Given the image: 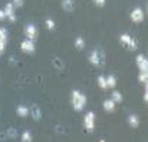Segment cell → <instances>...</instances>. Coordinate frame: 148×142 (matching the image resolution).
Here are the masks:
<instances>
[{"instance_id": "8992f818", "label": "cell", "mask_w": 148, "mask_h": 142, "mask_svg": "<svg viewBox=\"0 0 148 142\" xmlns=\"http://www.w3.org/2000/svg\"><path fill=\"white\" fill-rule=\"evenodd\" d=\"M4 14H6V19L9 20V22H12V23H14L16 22V13H14V6H13V3L12 1H7L6 3V6H4Z\"/></svg>"}, {"instance_id": "603a6c76", "label": "cell", "mask_w": 148, "mask_h": 142, "mask_svg": "<svg viewBox=\"0 0 148 142\" xmlns=\"http://www.w3.org/2000/svg\"><path fill=\"white\" fill-rule=\"evenodd\" d=\"M6 135H7V138H10V139H16V138H17V132H16L14 128H9V129L6 131Z\"/></svg>"}, {"instance_id": "484cf974", "label": "cell", "mask_w": 148, "mask_h": 142, "mask_svg": "<svg viewBox=\"0 0 148 142\" xmlns=\"http://www.w3.org/2000/svg\"><path fill=\"white\" fill-rule=\"evenodd\" d=\"M94 3L98 6V7H103L106 4V0H94Z\"/></svg>"}, {"instance_id": "d4e9b609", "label": "cell", "mask_w": 148, "mask_h": 142, "mask_svg": "<svg viewBox=\"0 0 148 142\" xmlns=\"http://www.w3.org/2000/svg\"><path fill=\"white\" fill-rule=\"evenodd\" d=\"M23 1H25V0H13L12 3H13V6H14V9H16V7H22V6H23Z\"/></svg>"}, {"instance_id": "e0dca14e", "label": "cell", "mask_w": 148, "mask_h": 142, "mask_svg": "<svg viewBox=\"0 0 148 142\" xmlns=\"http://www.w3.org/2000/svg\"><path fill=\"white\" fill-rule=\"evenodd\" d=\"M106 78V85H108V88H115L116 86V78H115V75H108V76H105Z\"/></svg>"}, {"instance_id": "9a60e30c", "label": "cell", "mask_w": 148, "mask_h": 142, "mask_svg": "<svg viewBox=\"0 0 148 142\" xmlns=\"http://www.w3.org/2000/svg\"><path fill=\"white\" fill-rule=\"evenodd\" d=\"M73 46L76 50H82V49H85V39L82 38V36H78L76 39H75V42H73Z\"/></svg>"}, {"instance_id": "52a82bcc", "label": "cell", "mask_w": 148, "mask_h": 142, "mask_svg": "<svg viewBox=\"0 0 148 142\" xmlns=\"http://www.w3.org/2000/svg\"><path fill=\"white\" fill-rule=\"evenodd\" d=\"M20 49H22L23 53L32 55V53H35L36 46H35V42H33V40H30V39H25V40H22V43H20Z\"/></svg>"}, {"instance_id": "7c38bea8", "label": "cell", "mask_w": 148, "mask_h": 142, "mask_svg": "<svg viewBox=\"0 0 148 142\" xmlns=\"http://www.w3.org/2000/svg\"><path fill=\"white\" fill-rule=\"evenodd\" d=\"M62 9L68 13H72L75 9V1L73 0H62Z\"/></svg>"}, {"instance_id": "cb8c5ba5", "label": "cell", "mask_w": 148, "mask_h": 142, "mask_svg": "<svg viewBox=\"0 0 148 142\" xmlns=\"http://www.w3.org/2000/svg\"><path fill=\"white\" fill-rule=\"evenodd\" d=\"M138 81L141 82V83H147L148 81V72H140V75H138Z\"/></svg>"}, {"instance_id": "7a4b0ae2", "label": "cell", "mask_w": 148, "mask_h": 142, "mask_svg": "<svg viewBox=\"0 0 148 142\" xmlns=\"http://www.w3.org/2000/svg\"><path fill=\"white\" fill-rule=\"evenodd\" d=\"M88 62L94 66H103L105 65V53L101 49H94L89 55H88Z\"/></svg>"}, {"instance_id": "8fae6325", "label": "cell", "mask_w": 148, "mask_h": 142, "mask_svg": "<svg viewBox=\"0 0 148 142\" xmlns=\"http://www.w3.org/2000/svg\"><path fill=\"white\" fill-rule=\"evenodd\" d=\"M102 106H103L105 112H114V111H115V108H116V103L109 98V99H105V100H103Z\"/></svg>"}, {"instance_id": "277c9868", "label": "cell", "mask_w": 148, "mask_h": 142, "mask_svg": "<svg viewBox=\"0 0 148 142\" xmlns=\"http://www.w3.org/2000/svg\"><path fill=\"white\" fill-rule=\"evenodd\" d=\"M84 126L88 132H94L95 129V112L94 111H89L85 118H84Z\"/></svg>"}, {"instance_id": "ac0fdd59", "label": "cell", "mask_w": 148, "mask_h": 142, "mask_svg": "<svg viewBox=\"0 0 148 142\" xmlns=\"http://www.w3.org/2000/svg\"><path fill=\"white\" fill-rule=\"evenodd\" d=\"M111 99H112V100H114V102H115L116 105H118V103H121V102L124 100L122 95L119 94L118 91H114V92H112V95H111Z\"/></svg>"}, {"instance_id": "d6986e66", "label": "cell", "mask_w": 148, "mask_h": 142, "mask_svg": "<svg viewBox=\"0 0 148 142\" xmlns=\"http://www.w3.org/2000/svg\"><path fill=\"white\" fill-rule=\"evenodd\" d=\"M98 86L101 89H108V85H106V78L103 76V75H99L98 76Z\"/></svg>"}, {"instance_id": "ffe728a7", "label": "cell", "mask_w": 148, "mask_h": 142, "mask_svg": "<svg viewBox=\"0 0 148 142\" xmlns=\"http://www.w3.org/2000/svg\"><path fill=\"white\" fill-rule=\"evenodd\" d=\"M7 39H9V32H7V29L0 27V40L4 42V43H7Z\"/></svg>"}, {"instance_id": "9c48e42d", "label": "cell", "mask_w": 148, "mask_h": 142, "mask_svg": "<svg viewBox=\"0 0 148 142\" xmlns=\"http://www.w3.org/2000/svg\"><path fill=\"white\" fill-rule=\"evenodd\" d=\"M135 63H137L140 72H148V60L145 55H138L135 57Z\"/></svg>"}, {"instance_id": "4fadbf2b", "label": "cell", "mask_w": 148, "mask_h": 142, "mask_svg": "<svg viewBox=\"0 0 148 142\" xmlns=\"http://www.w3.org/2000/svg\"><path fill=\"white\" fill-rule=\"evenodd\" d=\"M128 125H130L131 128L137 129V128L140 126V118H138L137 115H130V116H128Z\"/></svg>"}, {"instance_id": "6da1fadb", "label": "cell", "mask_w": 148, "mask_h": 142, "mask_svg": "<svg viewBox=\"0 0 148 142\" xmlns=\"http://www.w3.org/2000/svg\"><path fill=\"white\" fill-rule=\"evenodd\" d=\"M86 96L85 94H82L81 91H72V106L76 112H81L84 111V108L86 106Z\"/></svg>"}, {"instance_id": "5bb4252c", "label": "cell", "mask_w": 148, "mask_h": 142, "mask_svg": "<svg viewBox=\"0 0 148 142\" xmlns=\"http://www.w3.org/2000/svg\"><path fill=\"white\" fill-rule=\"evenodd\" d=\"M16 113H17L20 118H26V116L29 115V108L25 106V105H19V106L16 108Z\"/></svg>"}, {"instance_id": "ba28073f", "label": "cell", "mask_w": 148, "mask_h": 142, "mask_svg": "<svg viewBox=\"0 0 148 142\" xmlns=\"http://www.w3.org/2000/svg\"><path fill=\"white\" fill-rule=\"evenodd\" d=\"M25 36L26 39H30L35 42V39L38 38V27L33 25V23H29L25 26Z\"/></svg>"}, {"instance_id": "4316f807", "label": "cell", "mask_w": 148, "mask_h": 142, "mask_svg": "<svg viewBox=\"0 0 148 142\" xmlns=\"http://www.w3.org/2000/svg\"><path fill=\"white\" fill-rule=\"evenodd\" d=\"M143 99H144V102L147 103L148 102V91H147V83H145V91H144V96H143Z\"/></svg>"}, {"instance_id": "4dcf8cb0", "label": "cell", "mask_w": 148, "mask_h": 142, "mask_svg": "<svg viewBox=\"0 0 148 142\" xmlns=\"http://www.w3.org/2000/svg\"><path fill=\"white\" fill-rule=\"evenodd\" d=\"M99 142H106V141H105V139H101V141H99Z\"/></svg>"}, {"instance_id": "2e32d148", "label": "cell", "mask_w": 148, "mask_h": 142, "mask_svg": "<svg viewBox=\"0 0 148 142\" xmlns=\"http://www.w3.org/2000/svg\"><path fill=\"white\" fill-rule=\"evenodd\" d=\"M32 139H33L32 132H30L29 129L23 131V134H22V137H20V142H32Z\"/></svg>"}, {"instance_id": "7402d4cb", "label": "cell", "mask_w": 148, "mask_h": 142, "mask_svg": "<svg viewBox=\"0 0 148 142\" xmlns=\"http://www.w3.org/2000/svg\"><path fill=\"white\" fill-rule=\"evenodd\" d=\"M52 63H53V65H55V66H56V68H58L59 70H62V69L65 68V65H63V62H62V60H60V59H59L58 56H55V57L52 59Z\"/></svg>"}, {"instance_id": "5b68a950", "label": "cell", "mask_w": 148, "mask_h": 142, "mask_svg": "<svg viewBox=\"0 0 148 142\" xmlns=\"http://www.w3.org/2000/svg\"><path fill=\"white\" fill-rule=\"evenodd\" d=\"M130 17H131V22L132 23H143L144 22V17H145V13H144V10L141 9V7H135L132 12H131V14H130Z\"/></svg>"}, {"instance_id": "3957f363", "label": "cell", "mask_w": 148, "mask_h": 142, "mask_svg": "<svg viewBox=\"0 0 148 142\" xmlns=\"http://www.w3.org/2000/svg\"><path fill=\"white\" fill-rule=\"evenodd\" d=\"M119 43L122 45V46L128 47L130 50H137L138 49V43H137V40L131 36V35H128V33H122L121 36H119Z\"/></svg>"}, {"instance_id": "f1b7e54d", "label": "cell", "mask_w": 148, "mask_h": 142, "mask_svg": "<svg viewBox=\"0 0 148 142\" xmlns=\"http://www.w3.org/2000/svg\"><path fill=\"white\" fill-rule=\"evenodd\" d=\"M4 47H6V43L0 40V55H3V52H4Z\"/></svg>"}, {"instance_id": "44dd1931", "label": "cell", "mask_w": 148, "mask_h": 142, "mask_svg": "<svg viewBox=\"0 0 148 142\" xmlns=\"http://www.w3.org/2000/svg\"><path fill=\"white\" fill-rule=\"evenodd\" d=\"M45 26H46V29H48V30H55L56 23H55V20H53V19L48 17V19L45 20Z\"/></svg>"}, {"instance_id": "f546056e", "label": "cell", "mask_w": 148, "mask_h": 142, "mask_svg": "<svg viewBox=\"0 0 148 142\" xmlns=\"http://www.w3.org/2000/svg\"><path fill=\"white\" fill-rule=\"evenodd\" d=\"M62 129H63V128H62V126H59V125H58V126H56V132H58V134H62V132H63V131H62Z\"/></svg>"}, {"instance_id": "83f0119b", "label": "cell", "mask_w": 148, "mask_h": 142, "mask_svg": "<svg viewBox=\"0 0 148 142\" xmlns=\"http://www.w3.org/2000/svg\"><path fill=\"white\" fill-rule=\"evenodd\" d=\"M3 20H6V14H4V10L0 9V22H3Z\"/></svg>"}, {"instance_id": "30bf717a", "label": "cell", "mask_w": 148, "mask_h": 142, "mask_svg": "<svg viewBox=\"0 0 148 142\" xmlns=\"http://www.w3.org/2000/svg\"><path fill=\"white\" fill-rule=\"evenodd\" d=\"M29 113L33 118V121H40L42 119V109L38 105H32L30 109H29Z\"/></svg>"}]
</instances>
